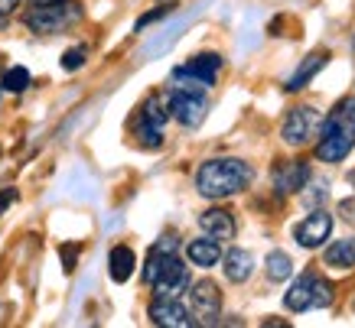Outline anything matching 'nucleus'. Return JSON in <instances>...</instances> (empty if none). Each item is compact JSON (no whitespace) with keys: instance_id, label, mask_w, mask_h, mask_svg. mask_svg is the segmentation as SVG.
<instances>
[{"instance_id":"obj_26","label":"nucleus","mask_w":355,"mask_h":328,"mask_svg":"<svg viewBox=\"0 0 355 328\" xmlns=\"http://www.w3.org/2000/svg\"><path fill=\"white\" fill-rule=\"evenodd\" d=\"M326 195H329V189H320V185H316V192H306V195H303V201H306L310 208H320V205L326 201Z\"/></svg>"},{"instance_id":"obj_6","label":"nucleus","mask_w":355,"mask_h":328,"mask_svg":"<svg viewBox=\"0 0 355 328\" xmlns=\"http://www.w3.org/2000/svg\"><path fill=\"white\" fill-rule=\"evenodd\" d=\"M166 104H170V117H176L183 127H199L205 120V111H209L205 88L196 85H173L166 95Z\"/></svg>"},{"instance_id":"obj_21","label":"nucleus","mask_w":355,"mask_h":328,"mask_svg":"<svg viewBox=\"0 0 355 328\" xmlns=\"http://www.w3.org/2000/svg\"><path fill=\"white\" fill-rule=\"evenodd\" d=\"M293 273V260L284 250H270L268 254V276L274 283H284V280H291Z\"/></svg>"},{"instance_id":"obj_9","label":"nucleus","mask_w":355,"mask_h":328,"mask_svg":"<svg viewBox=\"0 0 355 328\" xmlns=\"http://www.w3.org/2000/svg\"><path fill=\"white\" fill-rule=\"evenodd\" d=\"M218 72H222V55L202 53L193 55L189 62H183L173 72V85H196V88H212Z\"/></svg>"},{"instance_id":"obj_23","label":"nucleus","mask_w":355,"mask_h":328,"mask_svg":"<svg viewBox=\"0 0 355 328\" xmlns=\"http://www.w3.org/2000/svg\"><path fill=\"white\" fill-rule=\"evenodd\" d=\"M62 264H65V273H72L76 270V257H78V244H62Z\"/></svg>"},{"instance_id":"obj_11","label":"nucleus","mask_w":355,"mask_h":328,"mask_svg":"<svg viewBox=\"0 0 355 328\" xmlns=\"http://www.w3.org/2000/svg\"><path fill=\"white\" fill-rule=\"evenodd\" d=\"M329 231H333V215L326 212V208H313V212L306 215L297 228H293V237H297V244H300V247L316 250V247H323V244H326Z\"/></svg>"},{"instance_id":"obj_22","label":"nucleus","mask_w":355,"mask_h":328,"mask_svg":"<svg viewBox=\"0 0 355 328\" xmlns=\"http://www.w3.org/2000/svg\"><path fill=\"white\" fill-rule=\"evenodd\" d=\"M85 46H76V49H69V53L62 55V69L65 72H78L82 65H85Z\"/></svg>"},{"instance_id":"obj_27","label":"nucleus","mask_w":355,"mask_h":328,"mask_svg":"<svg viewBox=\"0 0 355 328\" xmlns=\"http://www.w3.org/2000/svg\"><path fill=\"white\" fill-rule=\"evenodd\" d=\"M13 201H17V189H3V192H0V215L7 212Z\"/></svg>"},{"instance_id":"obj_24","label":"nucleus","mask_w":355,"mask_h":328,"mask_svg":"<svg viewBox=\"0 0 355 328\" xmlns=\"http://www.w3.org/2000/svg\"><path fill=\"white\" fill-rule=\"evenodd\" d=\"M339 218H343L345 224H352V228H355V195H352V199L339 201Z\"/></svg>"},{"instance_id":"obj_14","label":"nucleus","mask_w":355,"mask_h":328,"mask_svg":"<svg viewBox=\"0 0 355 328\" xmlns=\"http://www.w3.org/2000/svg\"><path fill=\"white\" fill-rule=\"evenodd\" d=\"M199 228H202V234H209V237H216V241H232L235 237V218H232V212H225V208H209V212L199 215Z\"/></svg>"},{"instance_id":"obj_2","label":"nucleus","mask_w":355,"mask_h":328,"mask_svg":"<svg viewBox=\"0 0 355 328\" xmlns=\"http://www.w3.org/2000/svg\"><path fill=\"white\" fill-rule=\"evenodd\" d=\"M355 147V98L336 101V107L320 124V140H316V159L323 163H343Z\"/></svg>"},{"instance_id":"obj_17","label":"nucleus","mask_w":355,"mask_h":328,"mask_svg":"<svg viewBox=\"0 0 355 328\" xmlns=\"http://www.w3.org/2000/svg\"><path fill=\"white\" fill-rule=\"evenodd\" d=\"M251 273H254V257L241 247H232L225 254V276L232 283H245V280H251Z\"/></svg>"},{"instance_id":"obj_18","label":"nucleus","mask_w":355,"mask_h":328,"mask_svg":"<svg viewBox=\"0 0 355 328\" xmlns=\"http://www.w3.org/2000/svg\"><path fill=\"white\" fill-rule=\"evenodd\" d=\"M326 266H336V270H352L355 266V237H343V241H333L323 254Z\"/></svg>"},{"instance_id":"obj_28","label":"nucleus","mask_w":355,"mask_h":328,"mask_svg":"<svg viewBox=\"0 0 355 328\" xmlns=\"http://www.w3.org/2000/svg\"><path fill=\"white\" fill-rule=\"evenodd\" d=\"M17 7H20V0H0V20H7Z\"/></svg>"},{"instance_id":"obj_5","label":"nucleus","mask_w":355,"mask_h":328,"mask_svg":"<svg viewBox=\"0 0 355 328\" xmlns=\"http://www.w3.org/2000/svg\"><path fill=\"white\" fill-rule=\"evenodd\" d=\"M333 302V283L316 273H303L297 283L287 289L284 306L291 312H310V309H326Z\"/></svg>"},{"instance_id":"obj_8","label":"nucleus","mask_w":355,"mask_h":328,"mask_svg":"<svg viewBox=\"0 0 355 328\" xmlns=\"http://www.w3.org/2000/svg\"><path fill=\"white\" fill-rule=\"evenodd\" d=\"M170 120V104H166V95H150L144 104H140L137 114V137L144 147L157 149L163 143V127Z\"/></svg>"},{"instance_id":"obj_13","label":"nucleus","mask_w":355,"mask_h":328,"mask_svg":"<svg viewBox=\"0 0 355 328\" xmlns=\"http://www.w3.org/2000/svg\"><path fill=\"white\" fill-rule=\"evenodd\" d=\"M310 182V166L306 163H284L274 172V189L277 195H291V192H303Z\"/></svg>"},{"instance_id":"obj_1","label":"nucleus","mask_w":355,"mask_h":328,"mask_svg":"<svg viewBox=\"0 0 355 328\" xmlns=\"http://www.w3.org/2000/svg\"><path fill=\"white\" fill-rule=\"evenodd\" d=\"M254 179V170L248 166L245 159H235V156H222V159H209L199 166L196 172V189L199 195L205 199H232L238 192H245Z\"/></svg>"},{"instance_id":"obj_29","label":"nucleus","mask_w":355,"mask_h":328,"mask_svg":"<svg viewBox=\"0 0 355 328\" xmlns=\"http://www.w3.org/2000/svg\"><path fill=\"white\" fill-rule=\"evenodd\" d=\"M33 3H49V0H33Z\"/></svg>"},{"instance_id":"obj_12","label":"nucleus","mask_w":355,"mask_h":328,"mask_svg":"<svg viewBox=\"0 0 355 328\" xmlns=\"http://www.w3.org/2000/svg\"><path fill=\"white\" fill-rule=\"evenodd\" d=\"M147 316H150L153 325H160V328H193L196 325V318L193 312L180 302V299H163L157 296L150 302V309H147Z\"/></svg>"},{"instance_id":"obj_7","label":"nucleus","mask_w":355,"mask_h":328,"mask_svg":"<svg viewBox=\"0 0 355 328\" xmlns=\"http://www.w3.org/2000/svg\"><path fill=\"white\" fill-rule=\"evenodd\" d=\"M320 124H323V114L310 104L291 107L287 117H284V127H280V137L287 147H306L320 137Z\"/></svg>"},{"instance_id":"obj_25","label":"nucleus","mask_w":355,"mask_h":328,"mask_svg":"<svg viewBox=\"0 0 355 328\" xmlns=\"http://www.w3.org/2000/svg\"><path fill=\"white\" fill-rule=\"evenodd\" d=\"M166 13H170V7H157V10L144 13V17H140V20H137V26H134V30H144V26H150L153 20H160V17H166Z\"/></svg>"},{"instance_id":"obj_10","label":"nucleus","mask_w":355,"mask_h":328,"mask_svg":"<svg viewBox=\"0 0 355 328\" xmlns=\"http://www.w3.org/2000/svg\"><path fill=\"white\" fill-rule=\"evenodd\" d=\"M189 312H193L196 325H218L222 318V293L212 280H199L189 286Z\"/></svg>"},{"instance_id":"obj_16","label":"nucleus","mask_w":355,"mask_h":328,"mask_svg":"<svg viewBox=\"0 0 355 328\" xmlns=\"http://www.w3.org/2000/svg\"><path fill=\"white\" fill-rule=\"evenodd\" d=\"M134 266H137V254L130 250L128 244H118L108 257V273L114 283H128L130 276H134Z\"/></svg>"},{"instance_id":"obj_4","label":"nucleus","mask_w":355,"mask_h":328,"mask_svg":"<svg viewBox=\"0 0 355 328\" xmlns=\"http://www.w3.org/2000/svg\"><path fill=\"white\" fill-rule=\"evenodd\" d=\"M82 20V7L76 0H49V3H36L23 23L40 36H53V33H65L69 26H76Z\"/></svg>"},{"instance_id":"obj_15","label":"nucleus","mask_w":355,"mask_h":328,"mask_svg":"<svg viewBox=\"0 0 355 328\" xmlns=\"http://www.w3.org/2000/svg\"><path fill=\"white\" fill-rule=\"evenodd\" d=\"M186 257H189V264L202 266V270H209V266H216L218 260H222V244L216 241V237H196V241L186 244Z\"/></svg>"},{"instance_id":"obj_20","label":"nucleus","mask_w":355,"mask_h":328,"mask_svg":"<svg viewBox=\"0 0 355 328\" xmlns=\"http://www.w3.org/2000/svg\"><path fill=\"white\" fill-rule=\"evenodd\" d=\"M30 85H33V75L26 72L23 65H13V69H7V72H3V78H0V88H3V91H13V95L26 91Z\"/></svg>"},{"instance_id":"obj_3","label":"nucleus","mask_w":355,"mask_h":328,"mask_svg":"<svg viewBox=\"0 0 355 328\" xmlns=\"http://www.w3.org/2000/svg\"><path fill=\"white\" fill-rule=\"evenodd\" d=\"M144 283L153 286V293L163 299H180L189 289V266L176 254L150 250V260L144 266Z\"/></svg>"},{"instance_id":"obj_19","label":"nucleus","mask_w":355,"mask_h":328,"mask_svg":"<svg viewBox=\"0 0 355 328\" xmlns=\"http://www.w3.org/2000/svg\"><path fill=\"white\" fill-rule=\"evenodd\" d=\"M326 62H329V53H313V55H306L300 69L291 75V82H287V91H300V88H306V82H310L313 75L320 72Z\"/></svg>"}]
</instances>
